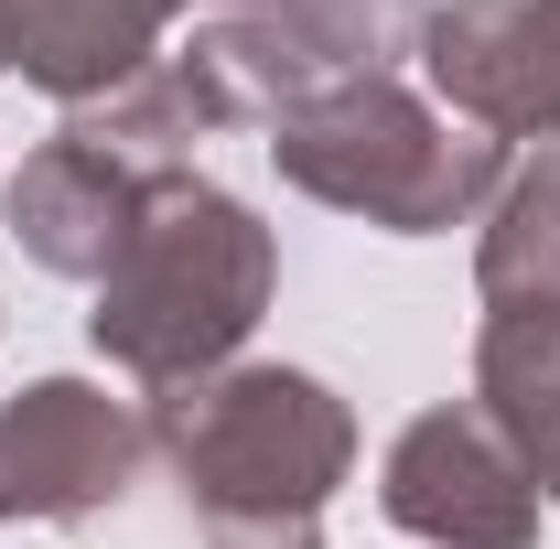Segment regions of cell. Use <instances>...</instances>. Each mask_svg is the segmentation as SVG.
Returning <instances> with one entry per match:
<instances>
[{
	"label": "cell",
	"mask_w": 560,
	"mask_h": 549,
	"mask_svg": "<svg viewBox=\"0 0 560 549\" xmlns=\"http://www.w3.org/2000/svg\"><path fill=\"white\" fill-rule=\"evenodd\" d=\"M270 280H280V248L237 195H215L195 173H151L130 248L97 280L86 335L151 388H195L248 344V324L270 313Z\"/></svg>",
	"instance_id": "1"
},
{
	"label": "cell",
	"mask_w": 560,
	"mask_h": 549,
	"mask_svg": "<svg viewBox=\"0 0 560 549\" xmlns=\"http://www.w3.org/2000/svg\"><path fill=\"white\" fill-rule=\"evenodd\" d=\"M151 442L206 517V549H324L313 517L346 484L355 420L324 377L302 366H226L195 388H162Z\"/></svg>",
	"instance_id": "2"
},
{
	"label": "cell",
	"mask_w": 560,
	"mask_h": 549,
	"mask_svg": "<svg viewBox=\"0 0 560 549\" xmlns=\"http://www.w3.org/2000/svg\"><path fill=\"white\" fill-rule=\"evenodd\" d=\"M270 151H280V173H291L302 195L366 215V226H388V237H442V226H464V215L506 184V151H495L486 130L431 119L399 75H355L335 97L270 119Z\"/></svg>",
	"instance_id": "3"
},
{
	"label": "cell",
	"mask_w": 560,
	"mask_h": 549,
	"mask_svg": "<svg viewBox=\"0 0 560 549\" xmlns=\"http://www.w3.org/2000/svg\"><path fill=\"white\" fill-rule=\"evenodd\" d=\"M377 506H388V528H410L431 549H528L539 539V484L495 442L486 410H420L399 431V453H388Z\"/></svg>",
	"instance_id": "4"
},
{
	"label": "cell",
	"mask_w": 560,
	"mask_h": 549,
	"mask_svg": "<svg viewBox=\"0 0 560 549\" xmlns=\"http://www.w3.org/2000/svg\"><path fill=\"white\" fill-rule=\"evenodd\" d=\"M151 464V420L86 377H44L0 410V517H97Z\"/></svg>",
	"instance_id": "5"
},
{
	"label": "cell",
	"mask_w": 560,
	"mask_h": 549,
	"mask_svg": "<svg viewBox=\"0 0 560 549\" xmlns=\"http://www.w3.org/2000/svg\"><path fill=\"white\" fill-rule=\"evenodd\" d=\"M420 66L486 140H560V0H453L420 22Z\"/></svg>",
	"instance_id": "6"
},
{
	"label": "cell",
	"mask_w": 560,
	"mask_h": 549,
	"mask_svg": "<svg viewBox=\"0 0 560 549\" xmlns=\"http://www.w3.org/2000/svg\"><path fill=\"white\" fill-rule=\"evenodd\" d=\"M151 195V173L97 151V140H44L22 173H11V237L66 280H108V259L130 248V215Z\"/></svg>",
	"instance_id": "7"
},
{
	"label": "cell",
	"mask_w": 560,
	"mask_h": 549,
	"mask_svg": "<svg viewBox=\"0 0 560 549\" xmlns=\"http://www.w3.org/2000/svg\"><path fill=\"white\" fill-rule=\"evenodd\" d=\"M475 410L528 464L539 495H560V313H495L475 344Z\"/></svg>",
	"instance_id": "8"
},
{
	"label": "cell",
	"mask_w": 560,
	"mask_h": 549,
	"mask_svg": "<svg viewBox=\"0 0 560 549\" xmlns=\"http://www.w3.org/2000/svg\"><path fill=\"white\" fill-rule=\"evenodd\" d=\"M495 313H560V140L506 184V206L486 226V259H475Z\"/></svg>",
	"instance_id": "9"
},
{
	"label": "cell",
	"mask_w": 560,
	"mask_h": 549,
	"mask_svg": "<svg viewBox=\"0 0 560 549\" xmlns=\"http://www.w3.org/2000/svg\"><path fill=\"white\" fill-rule=\"evenodd\" d=\"M0 66H22V0H0Z\"/></svg>",
	"instance_id": "10"
}]
</instances>
